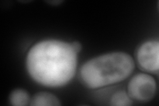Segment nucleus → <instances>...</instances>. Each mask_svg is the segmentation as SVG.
<instances>
[{
	"label": "nucleus",
	"mask_w": 159,
	"mask_h": 106,
	"mask_svg": "<svg viewBox=\"0 0 159 106\" xmlns=\"http://www.w3.org/2000/svg\"><path fill=\"white\" fill-rule=\"evenodd\" d=\"M77 53L72 44L48 40L34 44L27 58L28 71L39 83L49 87L67 84L76 72Z\"/></svg>",
	"instance_id": "nucleus-1"
},
{
	"label": "nucleus",
	"mask_w": 159,
	"mask_h": 106,
	"mask_svg": "<svg viewBox=\"0 0 159 106\" xmlns=\"http://www.w3.org/2000/svg\"><path fill=\"white\" fill-rule=\"evenodd\" d=\"M135 67L130 55L113 53L89 60L80 70L81 79L90 88L118 83L127 78Z\"/></svg>",
	"instance_id": "nucleus-2"
},
{
	"label": "nucleus",
	"mask_w": 159,
	"mask_h": 106,
	"mask_svg": "<svg viewBox=\"0 0 159 106\" xmlns=\"http://www.w3.org/2000/svg\"><path fill=\"white\" fill-rule=\"evenodd\" d=\"M156 82L151 76L146 74L135 75L129 83L128 94L131 98L145 102L150 100L155 94Z\"/></svg>",
	"instance_id": "nucleus-3"
},
{
	"label": "nucleus",
	"mask_w": 159,
	"mask_h": 106,
	"mask_svg": "<svg viewBox=\"0 0 159 106\" xmlns=\"http://www.w3.org/2000/svg\"><path fill=\"white\" fill-rule=\"evenodd\" d=\"M141 67L147 71L155 72L159 66V44L157 41H148L143 44L137 53Z\"/></svg>",
	"instance_id": "nucleus-4"
},
{
	"label": "nucleus",
	"mask_w": 159,
	"mask_h": 106,
	"mask_svg": "<svg viewBox=\"0 0 159 106\" xmlns=\"http://www.w3.org/2000/svg\"><path fill=\"white\" fill-rule=\"evenodd\" d=\"M30 105L34 106H58L61 105V102L55 95L51 93L40 92L34 95Z\"/></svg>",
	"instance_id": "nucleus-5"
},
{
	"label": "nucleus",
	"mask_w": 159,
	"mask_h": 106,
	"mask_svg": "<svg viewBox=\"0 0 159 106\" xmlns=\"http://www.w3.org/2000/svg\"><path fill=\"white\" fill-rule=\"evenodd\" d=\"M9 100L13 105L16 106L26 105L29 102H31L29 94L25 90L22 89H17L13 91L10 94Z\"/></svg>",
	"instance_id": "nucleus-6"
},
{
	"label": "nucleus",
	"mask_w": 159,
	"mask_h": 106,
	"mask_svg": "<svg viewBox=\"0 0 159 106\" xmlns=\"http://www.w3.org/2000/svg\"><path fill=\"white\" fill-rule=\"evenodd\" d=\"M110 104L114 106H129L132 105V100L125 92L119 91L113 95Z\"/></svg>",
	"instance_id": "nucleus-7"
},
{
	"label": "nucleus",
	"mask_w": 159,
	"mask_h": 106,
	"mask_svg": "<svg viewBox=\"0 0 159 106\" xmlns=\"http://www.w3.org/2000/svg\"><path fill=\"white\" fill-rule=\"evenodd\" d=\"M72 46L74 48V49L76 50V53H78L79 51H80V50L82 48V45L81 44L78 43V42H74L72 43Z\"/></svg>",
	"instance_id": "nucleus-8"
}]
</instances>
